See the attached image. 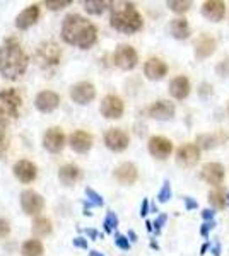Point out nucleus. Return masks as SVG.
Returning a JSON list of instances; mask_svg holds the SVG:
<instances>
[{
  "mask_svg": "<svg viewBox=\"0 0 229 256\" xmlns=\"http://www.w3.org/2000/svg\"><path fill=\"white\" fill-rule=\"evenodd\" d=\"M108 6H111V2H101V0H87V2H84V9L94 16L103 14L108 9Z\"/></svg>",
  "mask_w": 229,
  "mask_h": 256,
  "instance_id": "nucleus-29",
  "label": "nucleus"
},
{
  "mask_svg": "<svg viewBox=\"0 0 229 256\" xmlns=\"http://www.w3.org/2000/svg\"><path fill=\"white\" fill-rule=\"evenodd\" d=\"M202 14L212 22H219L226 16V4L220 0H207L202 6Z\"/></svg>",
  "mask_w": 229,
  "mask_h": 256,
  "instance_id": "nucleus-11",
  "label": "nucleus"
},
{
  "mask_svg": "<svg viewBox=\"0 0 229 256\" xmlns=\"http://www.w3.org/2000/svg\"><path fill=\"white\" fill-rule=\"evenodd\" d=\"M116 226H118V218H116V216L113 212H108V216L105 218V229L108 230V232H111Z\"/></svg>",
  "mask_w": 229,
  "mask_h": 256,
  "instance_id": "nucleus-34",
  "label": "nucleus"
},
{
  "mask_svg": "<svg viewBox=\"0 0 229 256\" xmlns=\"http://www.w3.org/2000/svg\"><path fill=\"white\" fill-rule=\"evenodd\" d=\"M215 46H217V43H215V40L212 36L202 34L195 41V55H197V58H207L215 52Z\"/></svg>",
  "mask_w": 229,
  "mask_h": 256,
  "instance_id": "nucleus-21",
  "label": "nucleus"
},
{
  "mask_svg": "<svg viewBox=\"0 0 229 256\" xmlns=\"http://www.w3.org/2000/svg\"><path fill=\"white\" fill-rule=\"evenodd\" d=\"M214 227H215L214 220H205V224H203L202 229H200V234H202V236H207V234H209V230L214 229Z\"/></svg>",
  "mask_w": 229,
  "mask_h": 256,
  "instance_id": "nucleus-41",
  "label": "nucleus"
},
{
  "mask_svg": "<svg viewBox=\"0 0 229 256\" xmlns=\"http://www.w3.org/2000/svg\"><path fill=\"white\" fill-rule=\"evenodd\" d=\"M89 256H105V254H101V253H99V251H91Z\"/></svg>",
  "mask_w": 229,
  "mask_h": 256,
  "instance_id": "nucleus-48",
  "label": "nucleus"
},
{
  "mask_svg": "<svg viewBox=\"0 0 229 256\" xmlns=\"http://www.w3.org/2000/svg\"><path fill=\"white\" fill-rule=\"evenodd\" d=\"M64 144H65V137L60 128L53 126V128H50V130H47V134H45V137H43V146L47 150L60 152L62 148H64Z\"/></svg>",
  "mask_w": 229,
  "mask_h": 256,
  "instance_id": "nucleus-15",
  "label": "nucleus"
},
{
  "mask_svg": "<svg viewBox=\"0 0 229 256\" xmlns=\"http://www.w3.org/2000/svg\"><path fill=\"white\" fill-rule=\"evenodd\" d=\"M169 94L174 99H185L190 94V80L186 77H174V79L169 82Z\"/></svg>",
  "mask_w": 229,
  "mask_h": 256,
  "instance_id": "nucleus-23",
  "label": "nucleus"
},
{
  "mask_svg": "<svg viewBox=\"0 0 229 256\" xmlns=\"http://www.w3.org/2000/svg\"><path fill=\"white\" fill-rule=\"evenodd\" d=\"M111 26L116 31L132 34L142 28V16L137 12L135 6L130 2H113L111 4Z\"/></svg>",
  "mask_w": 229,
  "mask_h": 256,
  "instance_id": "nucleus-3",
  "label": "nucleus"
},
{
  "mask_svg": "<svg viewBox=\"0 0 229 256\" xmlns=\"http://www.w3.org/2000/svg\"><path fill=\"white\" fill-rule=\"evenodd\" d=\"M113 62L116 67H120L122 70H132L139 62V56H137V52L130 44H120L115 50Z\"/></svg>",
  "mask_w": 229,
  "mask_h": 256,
  "instance_id": "nucleus-4",
  "label": "nucleus"
},
{
  "mask_svg": "<svg viewBox=\"0 0 229 256\" xmlns=\"http://www.w3.org/2000/svg\"><path fill=\"white\" fill-rule=\"evenodd\" d=\"M62 52L55 43H41L36 53V60L43 67H50V65H57L60 62Z\"/></svg>",
  "mask_w": 229,
  "mask_h": 256,
  "instance_id": "nucleus-5",
  "label": "nucleus"
},
{
  "mask_svg": "<svg viewBox=\"0 0 229 256\" xmlns=\"http://www.w3.org/2000/svg\"><path fill=\"white\" fill-rule=\"evenodd\" d=\"M226 202H227V196L224 195L222 190H212L209 193V204L214 208H224L226 207Z\"/></svg>",
  "mask_w": 229,
  "mask_h": 256,
  "instance_id": "nucleus-31",
  "label": "nucleus"
},
{
  "mask_svg": "<svg viewBox=\"0 0 229 256\" xmlns=\"http://www.w3.org/2000/svg\"><path fill=\"white\" fill-rule=\"evenodd\" d=\"M24 256H43V244L38 239H29L23 244Z\"/></svg>",
  "mask_w": 229,
  "mask_h": 256,
  "instance_id": "nucleus-28",
  "label": "nucleus"
},
{
  "mask_svg": "<svg viewBox=\"0 0 229 256\" xmlns=\"http://www.w3.org/2000/svg\"><path fill=\"white\" fill-rule=\"evenodd\" d=\"M58 102H60V98L58 94L52 92V90H43L36 96V108H38L41 113H52L53 110H57Z\"/></svg>",
  "mask_w": 229,
  "mask_h": 256,
  "instance_id": "nucleus-16",
  "label": "nucleus"
},
{
  "mask_svg": "<svg viewBox=\"0 0 229 256\" xmlns=\"http://www.w3.org/2000/svg\"><path fill=\"white\" fill-rule=\"evenodd\" d=\"M14 174L23 183H31L36 178V166L29 160H19L14 164Z\"/></svg>",
  "mask_w": 229,
  "mask_h": 256,
  "instance_id": "nucleus-20",
  "label": "nucleus"
},
{
  "mask_svg": "<svg viewBox=\"0 0 229 256\" xmlns=\"http://www.w3.org/2000/svg\"><path fill=\"white\" fill-rule=\"evenodd\" d=\"M176 159L185 168L195 166L198 162V159H200V148H198V146H193V144H185V146L178 148Z\"/></svg>",
  "mask_w": 229,
  "mask_h": 256,
  "instance_id": "nucleus-10",
  "label": "nucleus"
},
{
  "mask_svg": "<svg viewBox=\"0 0 229 256\" xmlns=\"http://www.w3.org/2000/svg\"><path fill=\"white\" fill-rule=\"evenodd\" d=\"M0 102H2V108L6 110L7 114L11 116H18V111L21 106V96L18 94L16 89H6L0 92Z\"/></svg>",
  "mask_w": 229,
  "mask_h": 256,
  "instance_id": "nucleus-13",
  "label": "nucleus"
},
{
  "mask_svg": "<svg viewBox=\"0 0 229 256\" xmlns=\"http://www.w3.org/2000/svg\"><path fill=\"white\" fill-rule=\"evenodd\" d=\"M185 205H186V208H197V204H195V202L193 200H191V198L190 196H186L185 198Z\"/></svg>",
  "mask_w": 229,
  "mask_h": 256,
  "instance_id": "nucleus-46",
  "label": "nucleus"
},
{
  "mask_svg": "<svg viewBox=\"0 0 229 256\" xmlns=\"http://www.w3.org/2000/svg\"><path fill=\"white\" fill-rule=\"evenodd\" d=\"M99 111H101V114L105 118H110V120L122 118V114H123V101L118 96H113V94H110V96H106L101 101V108H99Z\"/></svg>",
  "mask_w": 229,
  "mask_h": 256,
  "instance_id": "nucleus-7",
  "label": "nucleus"
},
{
  "mask_svg": "<svg viewBox=\"0 0 229 256\" xmlns=\"http://www.w3.org/2000/svg\"><path fill=\"white\" fill-rule=\"evenodd\" d=\"M224 168L222 164L219 162H207L205 166L202 168V180L207 181L209 184H214V186H219L224 181Z\"/></svg>",
  "mask_w": 229,
  "mask_h": 256,
  "instance_id": "nucleus-12",
  "label": "nucleus"
},
{
  "mask_svg": "<svg viewBox=\"0 0 229 256\" xmlns=\"http://www.w3.org/2000/svg\"><path fill=\"white\" fill-rule=\"evenodd\" d=\"M86 195H87V198H89V200L93 202L94 205H103V198L99 196L93 188H86Z\"/></svg>",
  "mask_w": 229,
  "mask_h": 256,
  "instance_id": "nucleus-37",
  "label": "nucleus"
},
{
  "mask_svg": "<svg viewBox=\"0 0 229 256\" xmlns=\"http://www.w3.org/2000/svg\"><path fill=\"white\" fill-rule=\"evenodd\" d=\"M74 246H79V248H87V241H84L82 238H76L74 239Z\"/></svg>",
  "mask_w": 229,
  "mask_h": 256,
  "instance_id": "nucleus-44",
  "label": "nucleus"
},
{
  "mask_svg": "<svg viewBox=\"0 0 229 256\" xmlns=\"http://www.w3.org/2000/svg\"><path fill=\"white\" fill-rule=\"evenodd\" d=\"M50 232H52V222L48 218H36L33 222V234H36V236H47Z\"/></svg>",
  "mask_w": 229,
  "mask_h": 256,
  "instance_id": "nucleus-30",
  "label": "nucleus"
},
{
  "mask_svg": "<svg viewBox=\"0 0 229 256\" xmlns=\"http://www.w3.org/2000/svg\"><path fill=\"white\" fill-rule=\"evenodd\" d=\"M115 242L120 250H128V248H130V241H128L125 236H122V234H118V236L115 238Z\"/></svg>",
  "mask_w": 229,
  "mask_h": 256,
  "instance_id": "nucleus-38",
  "label": "nucleus"
},
{
  "mask_svg": "<svg viewBox=\"0 0 229 256\" xmlns=\"http://www.w3.org/2000/svg\"><path fill=\"white\" fill-rule=\"evenodd\" d=\"M43 205L45 204H43L41 195L33 192V190H26V192H23V195H21V207H23L24 214H28V216H36V214H40Z\"/></svg>",
  "mask_w": 229,
  "mask_h": 256,
  "instance_id": "nucleus-6",
  "label": "nucleus"
},
{
  "mask_svg": "<svg viewBox=\"0 0 229 256\" xmlns=\"http://www.w3.org/2000/svg\"><path fill=\"white\" fill-rule=\"evenodd\" d=\"M214 214H215V212H212V210H203V212H202V217L205 218V220H214Z\"/></svg>",
  "mask_w": 229,
  "mask_h": 256,
  "instance_id": "nucleus-43",
  "label": "nucleus"
},
{
  "mask_svg": "<svg viewBox=\"0 0 229 256\" xmlns=\"http://www.w3.org/2000/svg\"><path fill=\"white\" fill-rule=\"evenodd\" d=\"M62 38L69 44L79 46L82 50L91 48L96 43L98 31L87 19L79 14H69L62 24Z\"/></svg>",
  "mask_w": 229,
  "mask_h": 256,
  "instance_id": "nucleus-1",
  "label": "nucleus"
},
{
  "mask_svg": "<svg viewBox=\"0 0 229 256\" xmlns=\"http://www.w3.org/2000/svg\"><path fill=\"white\" fill-rule=\"evenodd\" d=\"M105 144L115 152H122L128 147V135L120 128H110L105 135Z\"/></svg>",
  "mask_w": 229,
  "mask_h": 256,
  "instance_id": "nucleus-9",
  "label": "nucleus"
},
{
  "mask_svg": "<svg viewBox=\"0 0 229 256\" xmlns=\"http://www.w3.org/2000/svg\"><path fill=\"white\" fill-rule=\"evenodd\" d=\"M70 98L77 102V104H87L96 98V89L91 82H79L70 89Z\"/></svg>",
  "mask_w": 229,
  "mask_h": 256,
  "instance_id": "nucleus-8",
  "label": "nucleus"
},
{
  "mask_svg": "<svg viewBox=\"0 0 229 256\" xmlns=\"http://www.w3.org/2000/svg\"><path fill=\"white\" fill-rule=\"evenodd\" d=\"M149 114L154 120H169L174 114V104L169 101H156L154 104L149 108Z\"/></svg>",
  "mask_w": 229,
  "mask_h": 256,
  "instance_id": "nucleus-22",
  "label": "nucleus"
},
{
  "mask_svg": "<svg viewBox=\"0 0 229 256\" xmlns=\"http://www.w3.org/2000/svg\"><path fill=\"white\" fill-rule=\"evenodd\" d=\"M217 74L220 77H226L229 76V60H222L217 67Z\"/></svg>",
  "mask_w": 229,
  "mask_h": 256,
  "instance_id": "nucleus-39",
  "label": "nucleus"
},
{
  "mask_svg": "<svg viewBox=\"0 0 229 256\" xmlns=\"http://www.w3.org/2000/svg\"><path fill=\"white\" fill-rule=\"evenodd\" d=\"M149 152L157 159H166L173 152V144L164 137H152L149 140Z\"/></svg>",
  "mask_w": 229,
  "mask_h": 256,
  "instance_id": "nucleus-14",
  "label": "nucleus"
},
{
  "mask_svg": "<svg viewBox=\"0 0 229 256\" xmlns=\"http://www.w3.org/2000/svg\"><path fill=\"white\" fill-rule=\"evenodd\" d=\"M70 147L76 152H79V154H84V152H87L93 147V137L84 130H77L76 134L70 135Z\"/></svg>",
  "mask_w": 229,
  "mask_h": 256,
  "instance_id": "nucleus-18",
  "label": "nucleus"
},
{
  "mask_svg": "<svg viewBox=\"0 0 229 256\" xmlns=\"http://www.w3.org/2000/svg\"><path fill=\"white\" fill-rule=\"evenodd\" d=\"M6 126H7V122L6 118H0V150L7 147V138H6Z\"/></svg>",
  "mask_w": 229,
  "mask_h": 256,
  "instance_id": "nucleus-36",
  "label": "nucleus"
},
{
  "mask_svg": "<svg viewBox=\"0 0 229 256\" xmlns=\"http://www.w3.org/2000/svg\"><path fill=\"white\" fill-rule=\"evenodd\" d=\"M169 31H171V34H173L176 40H185V38H188V36H190L188 20L183 19V18L173 19V20H171V24H169Z\"/></svg>",
  "mask_w": 229,
  "mask_h": 256,
  "instance_id": "nucleus-27",
  "label": "nucleus"
},
{
  "mask_svg": "<svg viewBox=\"0 0 229 256\" xmlns=\"http://www.w3.org/2000/svg\"><path fill=\"white\" fill-rule=\"evenodd\" d=\"M168 7L171 9L173 12H178V14H183L186 12L191 7V2L188 0H169L168 2Z\"/></svg>",
  "mask_w": 229,
  "mask_h": 256,
  "instance_id": "nucleus-32",
  "label": "nucleus"
},
{
  "mask_svg": "<svg viewBox=\"0 0 229 256\" xmlns=\"http://www.w3.org/2000/svg\"><path fill=\"white\" fill-rule=\"evenodd\" d=\"M11 232V227H9V222L6 218H0V238H6L9 236Z\"/></svg>",
  "mask_w": 229,
  "mask_h": 256,
  "instance_id": "nucleus-40",
  "label": "nucleus"
},
{
  "mask_svg": "<svg viewBox=\"0 0 229 256\" xmlns=\"http://www.w3.org/2000/svg\"><path fill=\"white\" fill-rule=\"evenodd\" d=\"M210 92H212V89H210V86H209V84H203L202 88L198 89V94H200V96H203V98H207Z\"/></svg>",
  "mask_w": 229,
  "mask_h": 256,
  "instance_id": "nucleus-42",
  "label": "nucleus"
},
{
  "mask_svg": "<svg viewBox=\"0 0 229 256\" xmlns=\"http://www.w3.org/2000/svg\"><path fill=\"white\" fill-rule=\"evenodd\" d=\"M58 180H60L65 186H70V184H74L76 181L81 180V169L77 166H74V164H65V166H62L60 171H58Z\"/></svg>",
  "mask_w": 229,
  "mask_h": 256,
  "instance_id": "nucleus-25",
  "label": "nucleus"
},
{
  "mask_svg": "<svg viewBox=\"0 0 229 256\" xmlns=\"http://www.w3.org/2000/svg\"><path fill=\"white\" fill-rule=\"evenodd\" d=\"M38 19H40V7L29 6L28 9H24L18 18H16V26H18L19 30H28L33 24H36Z\"/></svg>",
  "mask_w": 229,
  "mask_h": 256,
  "instance_id": "nucleus-19",
  "label": "nucleus"
},
{
  "mask_svg": "<svg viewBox=\"0 0 229 256\" xmlns=\"http://www.w3.org/2000/svg\"><path fill=\"white\" fill-rule=\"evenodd\" d=\"M45 6L52 10H58V9H64V7L70 6V0H47Z\"/></svg>",
  "mask_w": 229,
  "mask_h": 256,
  "instance_id": "nucleus-33",
  "label": "nucleus"
},
{
  "mask_svg": "<svg viewBox=\"0 0 229 256\" xmlns=\"http://www.w3.org/2000/svg\"><path fill=\"white\" fill-rule=\"evenodd\" d=\"M144 74L147 76V79L159 80L168 74V65L161 58H149L144 65Z\"/></svg>",
  "mask_w": 229,
  "mask_h": 256,
  "instance_id": "nucleus-17",
  "label": "nucleus"
},
{
  "mask_svg": "<svg viewBox=\"0 0 229 256\" xmlns=\"http://www.w3.org/2000/svg\"><path fill=\"white\" fill-rule=\"evenodd\" d=\"M147 210H149V202H147V200H144V204H142V210H140V216H142V217L147 216Z\"/></svg>",
  "mask_w": 229,
  "mask_h": 256,
  "instance_id": "nucleus-47",
  "label": "nucleus"
},
{
  "mask_svg": "<svg viewBox=\"0 0 229 256\" xmlns=\"http://www.w3.org/2000/svg\"><path fill=\"white\" fill-rule=\"evenodd\" d=\"M28 68V56L14 40H7L0 46V74L6 79L14 80Z\"/></svg>",
  "mask_w": 229,
  "mask_h": 256,
  "instance_id": "nucleus-2",
  "label": "nucleus"
},
{
  "mask_svg": "<svg viewBox=\"0 0 229 256\" xmlns=\"http://www.w3.org/2000/svg\"><path fill=\"white\" fill-rule=\"evenodd\" d=\"M229 137L224 132H217V134H210V135H200L197 138L198 142V148H212L215 146H220Z\"/></svg>",
  "mask_w": 229,
  "mask_h": 256,
  "instance_id": "nucleus-26",
  "label": "nucleus"
},
{
  "mask_svg": "<svg viewBox=\"0 0 229 256\" xmlns=\"http://www.w3.org/2000/svg\"><path fill=\"white\" fill-rule=\"evenodd\" d=\"M164 222H166V216H161V217H157V218H156V222H154V226H156V229H161Z\"/></svg>",
  "mask_w": 229,
  "mask_h": 256,
  "instance_id": "nucleus-45",
  "label": "nucleus"
},
{
  "mask_svg": "<svg viewBox=\"0 0 229 256\" xmlns=\"http://www.w3.org/2000/svg\"><path fill=\"white\" fill-rule=\"evenodd\" d=\"M227 202H229V195H227Z\"/></svg>",
  "mask_w": 229,
  "mask_h": 256,
  "instance_id": "nucleus-49",
  "label": "nucleus"
},
{
  "mask_svg": "<svg viewBox=\"0 0 229 256\" xmlns=\"http://www.w3.org/2000/svg\"><path fill=\"white\" fill-rule=\"evenodd\" d=\"M137 176H139V174H137V168L134 166V164H130V162L122 164V166H118V168H116V171H115V178L122 184L135 183Z\"/></svg>",
  "mask_w": 229,
  "mask_h": 256,
  "instance_id": "nucleus-24",
  "label": "nucleus"
},
{
  "mask_svg": "<svg viewBox=\"0 0 229 256\" xmlns=\"http://www.w3.org/2000/svg\"><path fill=\"white\" fill-rule=\"evenodd\" d=\"M169 198H171V188H169V183H168V181H166V183L162 184V188H161L159 195H157V200H159L161 204H164V202H168Z\"/></svg>",
  "mask_w": 229,
  "mask_h": 256,
  "instance_id": "nucleus-35",
  "label": "nucleus"
}]
</instances>
